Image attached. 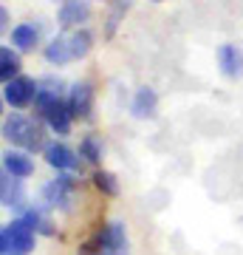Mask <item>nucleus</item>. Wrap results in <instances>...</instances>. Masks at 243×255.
Here are the masks:
<instances>
[{"mask_svg":"<svg viewBox=\"0 0 243 255\" xmlns=\"http://www.w3.org/2000/svg\"><path fill=\"white\" fill-rule=\"evenodd\" d=\"M3 139H9L11 145H17L26 153L45 150V145H48L43 125L34 122L31 117H26V114H11V117L3 119Z\"/></svg>","mask_w":243,"mask_h":255,"instance_id":"nucleus-1","label":"nucleus"},{"mask_svg":"<svg viewBox=\"0 0 243 255\" xmlns=\"http://www.w3.org/2000/svg\"><path fill=\"white\" fill-rule=\"evenodd\" d=\"M127 230L122 221L102 224L93 236L80 247V255H127Z\"/></svg>","mask_w":243,"mask_h":255,"instance_id":"nucleus-2","label":"nucleus"},{"mask_svg":"<svg viewBox=\"0 0 243 255\" xmlns=\"http://www.w3.org/2000/svg\"><path fill=\"white\" fill-rule=\"evenodd\" d=\"M34 230L23 219H14L3 224L0 230V255H28L34 250Z\"/></svg>","mask_w":243,"mask_h":255,"instance_id":"nucleus-3","label":"nucleus"},{"mask_svg":"<svg viewBox=\"0 0 243 255\" xmlns=\"http://www.w3.org/2000/svg\"><path fill=\"white\" fill-rule=\"evenodd\" d=\"M37 91H40V85H37L31 77H23V74H20L17 80H11V82L3 85V100H6L9 108L23 111V108H28V105H34Z\"/></svg>","mask_w":243,"mask_h":255,"instance_id":"nucleus-4","label":"nucleus"},{"mask_svg":"<svg viewBox=\"0 0 243 255\" xmlns=\"http://www.w3.org/2000/svg\"><path fill=\"white\" fill-rule=\"evenodd\" d=\"M74 187H77V182H74L71 173H57L51 182L43 184V201L48 204V207H68V201H71L74 196Z\"/></svg>","mask_w":243,"mask_h":255,"instance_id":"nucleus-5","label":"nucleus"},{"mask_svg":"<svg viewBox=\"0 0 243 255\" xmlns=\"http://www.w3.org/2000/svg\"><path fill=\"white\" fill-rule=\"evenodd\" d=\"M43 159H45L48 167H54L57 173H68V170H77V167H80V156L74 153L65 142H57V139L45 145Z\"/></svg>","mask_w":243,"mask_h":255,"instance_id":"nucleus-6","label":"nucleus"},{"mask_svg":"<svg viewBox=\"0 0 243 255\" xmlns=\"http://www.w3.org/2000/svg\"><path fill=\"white\" fill-rule=\"evenodd\" d=\"M68 111L74 119H90L93 111V85L90 82H74L68 91Z\"/></svg>","mask_w":243,"mask_h":255,"instance_id":"nucleus-7","label":"nucleus"},{"mask_svg":"<svg viewBox=\"0 0 243 255\" xmlns=\"http://www.w3.org/2000/svg\"><path fill=\"white\" fill-rule=\"evenodd\" d=\"M156 108H159V94L150 88V85H142L139 91L133 94V102H130V114L136 119H153Z\"/></svg>","mask_w":243,"mask_h":255,"instance_id":"nucleus-8","label":"nucleus"},{"mask_svg":"<svg viewBox=\"0 0 243 255\" xmlns=\"http://www.w3.org/2000/svg\"><path fill=\"white\" fill-rule=\"evenodd\" d=\"M45 125L54 130L57 136H68L71 133V122H74V117H71V111H68V102L65 100H57L51 108H48V114H45Z\"/></svg>","mask_w":243,"mask_h":255,"instance_id":"nucleus-9","label":"nucleus"},{"mask_svg":"<svg viewBox=\"0 0 243 255\" xmlns=\"http://www.w3.org/2000/svg\"><path fill=\"white\" fill-rule=\"evenodd\" d=\"M3 173L14 176V179H28L34 173V162L26 150H6L3 153Z\"/></svg>","mask_w":243,"mask_h":255,"instance_id":"nucleus-10","label":"nucleus"},{"mask_svg":"<svg viewBox=\"0 0 243 255\" xmlns=\"http://www.w3.org/2000/svg\"><path fill=\"white\" fill-rule=\"evenodd\" d=\"M88 14H90L88 0H65L63 6H60L57 20H60L63 28H71V26H82V23L88 20Z\"/></svg>","mask_w":243,"mask_h":255,"instance_id":"nucleus-11","label":"nucleus"},{"mask_svg":"<svg viewBox=\"0 0 243 255\" xmlns=\"http://www.w3.org/2000/svg\"><path fill=\"white\" fill-rule=\"evenodd\" d=\"M218 65H221L224 77H229V80L241 77V74H243V54H241V48L232 46V43H224V46L218 48Z\"/></svg>","mask_w":243,"mask_h":255,"instance_id":"nucleus-12","label":"nucleus"},{"mask_svg":"<svg viewBox=\"0 0 243 255\" xmlns=\"http://www.w3.org/2000/svg\"><path fill=\"white\" fill-rule=\"evenodd\" d=\"M23 199H26L23 179H14L9 173L0 176V204L3 207H23Z\"/></svg>","mask_w":243,"mask_h":255,"instance_id":"nucleus-13","label":"nucleus"},{"mask_svg":"<svg viewBox=\"0 0 243 255\" xmlns=\"http://www.w3.org/2000/svg\"><path fill=\"white\" fill-rule=\"evenodd\" d=\"M40 40V28L34 23H20V26L11 28V46L17 51H31Z\"/></svg>","mask_w":243,"mask_h":255,"instance_id":"nucleus-14","label":"nucleus"},{"mask_svg":"<svg viewBox=\"0 0 243 255\" xmlns=\"http://www.w3.org/2000/svg\"><path fill=\"white\" fill-rule=\"evenodd\" d=\"M45 60H48V65H68L74 60L71 57V46H68V34H60L54 37L48 46H45Z\"/></svg>","mask_w":243,"mask_h":255,"instance_id":"nucleus-15","label":"nucleus"},{"mask_svg":"<svg viewBox=\"0 0 243 255\" xmlns=\"http://www.w3.org/2000/svg\"><path fill=\"white\" fill-rule=\"evenodd\" d=\"M20 77V54L17 48L11 46H3L0 48V80H3V85L11 80H17Z\"/></svg>","mask_w":243,"mask_h":255,"instance_id":"nucleus-16","label":"nucleus"},{"mask_svg":"<svg viewBox=\"0 0 243 255\" xmlns=\"http://www.w3.org/2000/svg\"><path fill=\"white\" fill-rule=\"evenodd\" d=\"M20 219L26 221V224L34 230V233H40V236H54V233H57L54 224H51V219H48V216H45L40 207H26Z\"/></svg>","mask_w":243,"mask_h":255,"instance_id":"nucleus-17","label":"nucleus"},{"mask_svg":"<svg viewBox=\"0 0 243 255\" xmlns=\"http://www.w3.org/2000/svg\"><path fill=\"white\" fill-rule=\"evenodd\" d=\"M68 46H71L74 60H82L93 48V34H90L88 28H74L71 34H68Z\"/></svg>","mask_w":243,"mask_h":255,"instance_id":"nucleus-18","label":"nucleus"},{"mask_svg":"<svg viewBox=\"0 0 243 255\" xmlns=\"http://www.w3.org/2000/svg\"><path fill=\"white\" fill-rule=\"evenodd\" d=\"M77 153H80L85 162L99 164L102 162V139L96 136V133H85V136L80 139V150H77Z\"/></svg>","mask_w":243,"mask_h":255,"instance_id":"nucleus-19","label":"nucleus"},{"mask_svg":"<svg viewBox=\"0 0 243 255\" xmlns=\"http://www.w3.org/2000/svg\"><path fill=\"white\" fill-rule=\"evenodd\" d=\"M90 179H93V187H96L102 196H119V179L110 173V170H96Z\"/></svg>","mask_w":243,"mask_h":255,"instance_id":"nucleus-20","label":"nucleus"},{"mask_svg":"<svg viewBox=\"0 0 243 255\" xmlns=\"http://www.w3.org/2000/svg\"><path fill=\"white\" fill-rule=\"evenodd\" d=\"M6 23H9V9H6V6H0V26L6 28Z\"/></svg>","mask_w":243,"mask_h":255,"instance_id":"nucleus-21","label":"nucleus"},{"mask_svg":"<svg viewBox=\"0 0 243 255\" xmlns=\"http://www.w3.org/2000/svg\"><path fill=\"white\" fill-rule=\"evenodd\" d=\"M156 3H162V0H156Z\"/></svg>","mask_w":243,"mask_h":255,"instance_id":"nucleus-22","label":"nucleus"},{"mask_svg":"<svg viewBox=\"0 0 243 255\" xmlns=\"http://www.w3.org/2000/svg\"><path fill=\"white\" fill-rule=\"evenodd\" d=\"M63 3H65V0H63Z\"/></svg>","mask_w":243,"mask_h":255,"instance_id":"nucleus-23","label":"nucleus"}]
</instances>
